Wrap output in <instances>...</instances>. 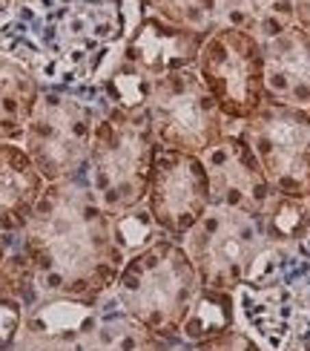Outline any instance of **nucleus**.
Returning <instances> with one entry per match:
<instances>
[{
    "label": "nucleus",
    "mask_w": 310,
    "mask_h": 351,
    "mask_svg": "<svg viewBox=\"0 0 310 351\" xmlns=\"http://www.w3.org/2000/svg\"><path fill=\"white\" fill-rule=\"evenodd\" d=\"M138 0H0V55L57 90H95L118 64Z\"/></svg>",
    "instance_id": "obj_1"
},
{
    "label": "nucleus",
    "mask_w": 310,
    "mask_h": 351,
    "mask_svg": "<svg viewBox=\"0 0 310 351\" xmlns=\"http://www.w3.org/2000/svg\"><path fill=\"white\" fill-rule=\"evenodd\" d=\"M18 247L32 262L40 294L92 305L112 291L127 262L115 219L101 208L86 176L47 184Z\"/></svg>",
    "instance_id": "obj_2"
},
{
    "label": "nucleus",
    "mask_w": 310,
    "mask_h": 351,
    "mask_svg": "<svg viewBox=\"0 0 310 351\" xmlns=\"http://www.w3.org/2000/svg\"><path fill=\"white\" fill-rule=\"evenodd\" d=\"M235 314L268 351H310V239L268 245L235 291Z\"/></svg>",
    "instance_id": "obj_3"
},
{
    "label": "nucleus",
    "mask_w": 310,
    "mask_h": 351,
    "mask_svg": "<svg viewBox=\"0 0 310 351\" xmlns=\"http://www.w3.org/2000/svg\"><path fill=\"white\" fill-rule=\"evenodd\" d=\"M201 291L196 265L181 242L158 239L127 256L112 285V300L127 317L167 343H179L181 326Z\"/></svg>",
    "instance_id": "obj_4"
},
{
    "label": "nucleus",
    "mask_w": 310,
    "mask_h": 351,
    "mask_svg": "<svg viewBox=\"0 0 310 351\" xmlns=\"http://www.w3.org/2000/svg\"><path fill=\"white\" fill-rule=\"evenodd\" d=\"M155 150L158 141L144 110L101 107L83 176L103 210L121 216L141 208Z\"/></svg>",
    "instance_id": "obj_5"
},
{
    "label": "nucleus",
    "mask_w": 310,
    "mask_h": 351,
    "mask_svg": "<svg viewBox=\"0 0 310 351\" xmlns=\"http://www.w3.org/2000/svg\"><path fill=\"white\" fill-rule=\"evenodd\" d=\"M101 107L95 90H40L21 144L47 184L83 176Z\"/></svg>",
    "instance_id": "obj_6"
},
{
    "label": "nucleus",
    "mask_w": 310,
    "mask_h": 351,
    "mask_svg": "<svg viewBox=\"0 0 310 351\" xmlns=\"http://www.w3.org/2000/svg\"><path fill=\"white\" fill-rule=\"evenodd\" d=\"M144 112L158 147L193 156H204L233 130L216 107L213 95L207 93L196 66L175 69L164 78H155Z\"/></svg>",
    "instance_id": "obj_7"
},
{
    "label": "nucleus",
    "mask_w": 310,
    "mask_h": 351,
    "mask_svg": "<svg viewBox=\"0 0 310 351\" xmlns=\"http://www.w3.org/2000/svg\"><path fill=\"white\" fill-rule=\"evenodd\" d=\"M181 245L204 288L235 294L253 271L256 259L268 251V237L259 216L210 204Z\"/></svg>",
    "instance_id": "obj_8"
},
{
    "label": "nucleus",
    "mask_w": 310,
    "mask_h": 351,
    "mask_svg": "<svg viewBox=\"0 0 310 351\" xmlns=\"http://www.w3.org/2000/svg\"><path fill=\"white\" fill-rule=\"evenodd\" d=\"M256 153L273 193L310 202V112L302 107L264 104L233 127Z\"/></svg>",
    "instance_id": "obj_9"
},
{
    "label": "nucleus",
    "mask_w": 310,
    "mask_h": 351,
    "mask_svg": "<svg viewBox=\"0 0 310 351\" xmlns=\"http://www.w3.org/2000/svg\"><path fill=\"white\" fill-rule=\"evenodd\" d=\"M196 69L230 127L244 124L264 104L261 43L233 26H216L198 52Z\"/></svg>",
    "instance_id": "obj_10"
},
{
    "label": "nucleus",
    "mask_w": 310,
    "mask_h": 351,
    "mask_svg": "<svg viewBox=\"0 0 310 351\" xmlns=\"http://www.w3.org/2000/svg\"><path fill=\"white\" fill-rule=\"evenodd\" d=\"M144 208L164 237L181 242L210 208V179L201 156L158 147Z\"/></svg>",
    "instance_id": "obj_11"
},
{
    "label": "nucleus",
    "mask_w": 310,
    "mask_h": 351,
    "mask_svg": "<svg viewBox=\"0 0 310 351\" xmlns=\"http://www.w3.org/2000/svg\"><path fill=\"white\" fill-rule=\"evenodd\" d=\"M207 35L210 32L179 26L155 12L141 9L138 21L121 49V61L135 72H141L146 81H155L175 69L196 66Z\"/></svg>",
    "instance_id": "obj_12"
},
{
    "label": "nucleus",
    "mask_w": 310,
    "mask_h": 351,
    "mask_svg": "<svg viewBox=\"0 0 310 351\" xmlns=\"http://www.w3.org/2000/svg\"><path fill=\"white\" fill-rule=\"evenodd\" d=\"M201 162L207 167V179H210V204L259 216L273 196L256 153L235 130L213 144L201 156Z\"/></svg>",
    "instance_id": "obj_13"
},
{
    "label": "nucleus",
    "mask_w": 310,
    "mask_h": 351,
    "mask_svg": "<svg viewBox=\"0 0 310 351\" xmlns=\"http://www.w3.org/2000/svg\"><path fill=\"white\" fill-rule=\"evenodd\" d=\"M264 101L287 107H310V32L299 23L261 43Z\"/></svg>",
    "instance_id": "obj_14"
},
{
    "label": "nucleus",
    "mask_w": 310,
    "mask_h": 351,
    "mask_svg": "<svg viewBox=\"0 0 310 351\" xmlns=\"http://www.w3.org/2000/svg\"><path fill=\"white\" fill-rule=\"evenodd\" d=\"M43 190L47 179L29 158L23 144L0 141V237H21Z\"/></svg>",
    "instance_id": "obj_15"
},
{
    "label": "nucleus",
    "mask_w": 310,
    "mask_h": 351,
    "mask_svg": "<svg viewBox=\"0 0 310 351\" xmlns=\"http://www.w3.org/2000/svg\"><path fill=\"white\" fill-rule=\"evenodd\" d=\"M175 343L155 337L153 331L138 326L132 317H127L118 302L112 300V291L98 302V317L92 328L86 331L78 351H170Z\"/></svg>",
    "instance_id": "obj_16"
},
{
    "label": "nucleus",
    "mask_w": 310,
    "mask_h": 351,
    "mask_svg": "<svg viewBox=\"0 0 310 351\" xmlns=\"http://www.w3.org/2000/svg\"><path fill=\"white\" fill-rule=\"evenodd\" d=\"M40 90V81L26 66L0 55V141H23Z\"/></svg>",
    "instance_id": "obj_17"
},
{
    "label": "nucleus",
    "mask_w": 310,
    "mask_h": 351,
    "mask_svg": "<svg viewBox=\"0 0 310 351\" xmlns=\"http://www.w3.org/2000/svg\"><path fill=\"white\" fill-rule=\"evenodd\" d=\"M216 23L253 35L259 43L293 26V0H216Z\"/></svg>",
    "instance_id": "obj_18"
},
{
    "label": "nucleus",
    "mask_w": 310,
    "mask_h": 351,
    "mask_svg": "<svg viewBox=\"0 0 310 351\" xmlns=\"http://www.w3.org/2000/svg\"><path fill=\"white\" fill-rule=\"evenodd\" d=\"M233 326H239V314H235V294H227V291H213L204 288L198 291V297L190 308L179 343L184 346H196L216 337V334H224Z\"/></svg>",
    "instance_id": "obj_19"
},
{
    "label": "nucleus",
    "mask_w": 310,
    "mask_h": 351,
    "mask_svg": "<svg viewBox=\"0 0 310 351\" xmlns=\"http://www.w3.org/2000/svg\"><path fill=\"white\" fill-rule=\"evenodd\" d=\"M259 222L264 237H268V245H302L310 237V202L273 193L264 204V210L259 213Z\"/></svg>",
    "instance_id": "obj_20"
},
{
    "label": "nucleus",
    "mask_w": 310,
    "mask_h": 351,
    "mask_svg": "<svg viewBox=\"0 0 310 351\" xmlns=\"http://www.w3.org/2000/svg\"><path fill=\"white\" fill-rule=\"evenodd\" d=\"M138 6L155 12L179 26L198 29V32H213L216 23V0H138Z\"/></svg>",
    "instance_id": "obj_21"
},
{
    "label": "nucleus",
    "mask_w": 310,
    "mask_h": 351,
    "mask_svg": "<svg viewBox=\"0 0 310 351\" xmlns=\"http://www.w3.org/2000/svg\"><path fill=\"white\" fill-rule=\"evenodd\" d=\"M112 219H115V239H118V245H121V251L127 256L144 251V247H150L158 239H170L158 230V225L153 222V216L146 213L144 204L135 210L121 213V216H112Z\"/></svg>",
    "instance_id": "obj_22"
},
{
    "label": "nucleus",
    "mask_w": 310,
    "mask_h": 351,
    "mask_svg": "<svg viewBox=\"0 0 310 351\" xmlns=\"http://www.w3.org/2000/svg\"><path fill=\"white\" fill-rule=\"evenodd\" d=\"M187 351H268L253 334L242 326H233L224 334H216V337L196 343V346H187Z\"/></svg>",
    "instance_id": "obj_23"
},
{
    "label": "nucleus",
    "mask_w": 310,
    "mask_h": 351,
    "mask_svg": "<svg viewBox=\"0 0 310 351\" xmlns=\"http://www.w3.org/2000/svg\"><path fill=\"white\" fill-rule=\"evenodd\" d=\"M12 242H14V237H0V265H3V259H6V254H9Z\"/></svg>",
    "instance_id": "obj_24"
},
{
    "label": "nucleus",
    "mask_w": 310,
    "mask_h": 351,
    "mask_svg": "<svg viewBox=\"0 0 310 351\" xmlns=\"http://www.w3.org/2000/svg\"><path fill=\"white\" fill-rule=\"evenodd\" d=\"M170 351H187V346H184V343H175Z\"/></svg>",
    "instance_id": "obj_25"
},
{
    "label": "nucleus",
    "mask_w": 310,
    "mask_h": 351,
    "mask_svg": "<svg viewBox=\"0 0 310 351\" xmlns=\"http://www.w3.org/2000/svg\"><path fill=\"white\" fill-rule=\"evenodd\" d=\"M307 112H310V107H307Z\"/></svg>",
    "instance_id": "obj_26"
}]
</instances>
